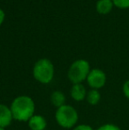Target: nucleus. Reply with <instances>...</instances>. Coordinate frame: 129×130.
Here are the masks:
<instances>
[{
    "instance_id": "obj_1",
    "label": "nucleus",
    "mask_w": 129,
    "mask_h": 130,
    "mask_svg": "<svg viewBox=\"0 0 129 130\" xmlns=\"http://www.w3.org/2000/svg\"><path fill=\"white\" fill-rule=\"evenodd\" d=\"M14 120L20 122H28L35 111L34 99L27 95H21L14 98L10 105Z\"/></svg>"
},
{
    "instance_id": "obj_2",
    "label": "nucleus",
    "mask_w": 129,
    "mask_h": 130,
    "mask_svg": "<svg viewBox=\"0 0 129 130\" xmlns=\"http://www.w3.org/2000/svg\"><path fill=\"white\" fill-rule=\"evenodd\" d=\"M55 120L58 125L62 128L72 129L78 125L79 113L72 105L65 104L56 110Z\"/></svg>"
},
{
    "instance_id": "obj_3",
    "label": "nucleus",
    "mask_w": 129,
    "mask_h": 130,
    "mask_svg": "<svg viewBox=\"0 0 129 130\" xmlns=\"http://www.w3.org/2000/svg\"><path fill=\"white\" fill-rule=\"evenodd\" d=\"M33 77L42 84H49L52 82L55 74L54 65L48 58H40L33 67Z\"/></svg>"
},
{
    "instance_id": "obj_4",
    "label": "nucleus",
    "mask_w": 129,
    "mask_h": 130,
    "mask_svg": "<svg viewBox=\"0 0 129 130\" xmlns=\"http://www.w3.org/2000/svg\"><path fill=\"white\" fill-rule=\"evenodd\" d=\"M90 65L86 59H77L73 61L67 71V78L72 84L82 83L87 80L90 72Z\"/></svg>"
},
{
    "instance_id": "obj_5",
    "label": "nucleus",
    "mask_w": 129,
    "mask_h": 130,
    "mask_svg": "<svg viewBox=\"0 0 129 130\" xmlns=\"http://www.w3.org/2000/svg\"><path fill=\"white\" fill-rule=\"evenodd\" d=\"M88 85L92 89H98L104 87L106 83V74L103 70L98 68L91 69L86 80Z\"/></svg>"
},
{
    "instance_id": "obj_6",
    "label": "nucleus",
    "mask_w": 129,
    "mask_h": 130,
    "mask_svg": "<svg viewBox=\"0 0 129 130\" xmlns=\"http://www.w3.org/2000/svg\"><path fill=\"white\" fill-rule=\"evenodd\" d=\"M13 117L10 106L0 104V127L6 128L13 121Z\"/></svg>"
},
{
    "instance_id": "obj_7",
    "label": "nucleus",
    "mask_w": 129,
    "mask_h": 130,
    "mask_svg": "<svg viewBox=\"0 0 129 130\" xmlns=\"http://www.w3.org/2000/svg\"><path fill=\"white\" fill-rule=\"evenodd\" d=\"M87 91L85 86L82 83H77L72 84L70 89V96L72 100L76 102H81L86 99L87 96Z\"/></svg>"
},
{
    "instance_id": "obj_8",
    "label": "nucleus",
    "mask_w": 129,
    "mask_h": 130,
    "mask_svg": "<svg viewBox=\"0 0 129 130\" xmlns=\"http://www.w3.org/2000/svg\"><path fill=\"white\" fill-rule=\"evenodd\" d=\"M28 125L30 130H45L47 128V120L43 115L34 114L28 121Z\"/></svg>"
},
{
    "instance_id": "obj_9",
    "label": "nucleus",
    "mask_w": 129,
    "mask_h": 130,
    "mask_svg": "<svg viewBox=\"0 0 129 130\" xmlns=\"http://www.w3.org/2000/svg\"><path fill=\"white\" fill-rule=\"evenodd\" d=\"M50 103L54 107L58 108L66 104V96L61 90H55L50 95Z\"/></svg>"
},
{
    "instance_id": "obj_10",
    "label": "nucleus",
    "mask_w": 129,
    "mask_h": 130,
    "mask_svg": "<svg viewBox=\"0 0 129 130\" xmlns=\"http://www.w3.org/2000/svg\"><path fill=\"white\" fill-rule=\"evenodd\" d=\"M113 5H114L112 0H98L96 8H97L98 13L105 15V14L110 13V11L112 10Z\"/></svg>"
},
{
    "instance_id": "obj_11",
    "label": "nucleus",
    "mask_w": 129,
    "mask_h": 130,
    "mask_svg": "<svg viewBox=\"0 0 129 130\" xmlns=\"http://www.w3.org/2000/svg\"><path fill=\"white\" fill-rule=\"evenodd\" d=\"M101 100V94L98 89H90L87 93L86 101L90 105H97Z\"/></svg>"
},
{
    "instance_id": "obj_12",
    "label": "nucleus",
    "mask_w": 129,
    "mask_h": 130,
    "mask_svg": "<svg viewBox=\"0 0 129 130\" xmlns=\"http://www.w3.org/2000/svg\"><path fill=\"white\" fill-rule=\"evenodd\" d=\"M113 5L119 9L129 8V0H112Z\"/></svg>"
},
{
    "instance_id": "obj_13",
    "label": "nucleus",
    "mask_w": 129,
    "mask_h": 130,
    "mask_svg": "<svg viewBox=\"0 0 129 130\" xmlns=\"http://www.w3.org/2000/svg\"><path fill=\"white\" fill-rule=\"evenodd\" d=\"M96 130H121L120 127H118V126L114 125V124H104V125L100 126L99 127H97Z\"/></svg>"
},
{
    "instance_id": "obj_14",
    "label": "nucleus",
    "mask_w": 129,
    "mask_h": 130,
    "mask_svg": "<svg viewBox=\"0 0 129 130\" xmlns=\"http://www.w3.org/2000/svg\"><path fill=\"white\" fill-rule=\"evenodd\" d=\"M72 130H94V128L88 124H78Z\"/></svg>"
},
{
    "instance_id": "obj_15",
    "label": "nucleus",
    "mask_w": 129,
    "mask_h": 130,
    "mask_svg": "<svg viewBox=\"0 0 129 130\" xmlns=\"http://www.w3.org/2000/svg\"><path fill=\"white\" fill-rule=\"evenodd\" d=\"M122 90H123V93H124L125 96L129 100V80L125 82V83L123 84Z\"/></svg>"
},
{
    "instance_id": "obj_16",
    "label": "nucleus",
    "mask_w": 129,
    "mask_h": 130,
    "mask_svg": "<svg viewBox=\"0 0 129 130\" xmlns=\"http://www.w3.org/2000/svg\"><path fill=\"white\" fill-rule=\"evenodd\" d=\"M5 13L1 8H0V27L1 25L3 24L4 21H5Z\"/></svg>"
},
{
    "instance_id": "obj_17",
    "label": "nucleus",
    "mask_w": 129,
    "mask_h": 130,
    "mask_svg": "<svg viewBox=\"0 0 129 130\" xmlns=\"http://www.w3.org/2000/svg\"><path fill=\"white\" fill-rule=\"evenodd\" d=\"M0 130H6V128H4V127H0Z\"/></svg>"
}]
</instances>
